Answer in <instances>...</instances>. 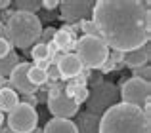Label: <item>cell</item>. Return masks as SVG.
Masks as SVG:
<instances>
[{
	"label": "cell",
	"instance_id": "1",
	"mask_svg": "<svg viewBox=\"0 0 151 133\" xmlns=\"http://www.w3.org/2000/svg\"><path fill=\"white\" fill-rule=\"evenodd\" d=\"M92 21L113 52L126 53L149 42L151 17L138 0H98L92 8Z\"/></svg>",
	"mask_w": 151,
	"mask_h": 133
},
{
	"label": "cell",
	"instance_id": "2",
	"mask_svg": "<svg viewBox=\"0 0 151 133\" xmlns=\"http://www.w3.org/2000/svg\"><path fill=\"white\" fill-rule=\"evenodd\" d=\"M98 133H151V126L142 108L117 103L101 114Z\"/></svg>",
	"mask_w": 151,
	"mask_h": 133
},
{
	"label": "cell",
	"instance_id": "3",
	"mask_svg": "<svg viewBox=\"0 0 151 133\" xmlns=\"http://www.w3.org/2000/svg\"><path fill=\"white\" fill-rule=\"evenodd\" d=\"M42 33V21L33 13H23V11H14L10 13L4 27V38L12 46L19 50H29L35 46L40 38Z\"/></svg>",
	"mask_w": 151,
	"mask_h": 133
},
{
	"label": "cell",
	"instance_id": "4",
	"mask_svg": "<svg viewBox=\"0 0 151 133\" xmlns=\"http://www.w3.org/2000/svg\"><path fill=\"white\" fill-rule=\"evenodd\" d=\"M75 55L78 57L81 65L84 69H101L103 63L109 59V48L101 38L96 36H82L81 40L75 42Z\"/></svg>",
	"mask_w": 151,
	"mask_h": 133
},
{
	"label": "cell",
	"instance_id": "5",
	"mask_svg": "<svg viewBox=\"0 0 151 133\" xmlns=\"http://www.w3.org/2000/svg\"><path fill=\"white\" fill-rule=\"evenodd\" d=\"M117 99H119V89L113 84L101 82L100 86H94V89L88 93V99H86L88 114H92V116L103 114L107 108L117 105Z\"/></svg>",
	"mask_w": 151,
	"mask_h": 133
},
{
	"label": "cell",
	"instance_id": "6",
	"mask_svg": "<svg viewBox=\"0 0 151 133\" xmlns=\"http://www.w3.org/2000/svg\"><path fill=\"white\" fill-rule=\"evenodd\" d=\"M119 97L122 99V103L142 108L144 105L149 103L151 86H149V82L142 80V78H134L132 76V78H128V80H122L121 82Z\"/></svg>",
	"mask_w": 151,
	"mask_h": 133
},
{
	"label": "cell",
	"instance_id": "7",
	"mask_svg": "<svg viewBox=\"0 0 151 133\" xmlns=\"http://www.w3.org/2000/svg\"><path fill=\"white\" fill-rule=\"evenodd\" d=\"M8 127L14 133H31L38 127V112L25 103H17L8 112Z\"/></svg>",
	"mask_w": 151,
	"mask_h": 133
},
{
	"label": "cell",
	"instance_id": "8",
	"mask_svg": "<svg viewBox=\"0 0 151 133\" xmlns=\"http://www.w3.org/2000/svg\"><path fill=\"white\" fill-rule=\"evenodd\" d=\"M48 108L54 114V118H63V120H71L73 116L78 114V105L73 101V97H67L63 93V89L54 88L48 95Z\"/></svg>",
	"mask_w": 151,
	"mask_h": 133
},
{
	"label": "cell",
	"instance_id": "9",
	"mask_svg": "<svg viewBox=\"0 0 151 133\" xmlns=\"http://www.w3.org/2000/svg\"><path fill=\"white\" fill-rule=\"evenodd\" d=\"M92 8H94L92 0H63V2H59L61 17L69 23L86 21L92 15Z\"/></svg>",
	"mask_w": 151,
	"mask_h": 133
},
{
	"label": "cell",
	"instance_id": "10",
	"mask_svg": "<svg viewBox=\"0 0 151 133\" xmlns=\"http://www.w3.org/2000/svg\"><path fill=\"white\" fill-rule=\"evenodd\" d=\"M29 69L31 63L27 61H19L17 65L14 66V70L10 72L8 80H10V88L14 89L15 93H21V95H33L38 88H35L29 82Z\"/></svg>",
	"mask_w": 151,
	"mask_h": 133
},
{
	"label": "cell",
	"instance_id": "11",
	"mask_svg": "<svg viewBox=\"0 0 151 133\" xmlns=\"http://www.w3.org/2000/svg\"><path fill=\"white\" fill-rule=\"evenodd\" d=\"M55 66H58L59 76H61L63 80H73V78H77L78 74L84 70V66L81 65V61H78V57L75 55V53H63L59 63Z\"/></svg>",
	"mask_w": 151,
	"mask_h": 133
},
{
	"label": "cell",
	"instance_id": "12",
	"mask_svg": "<svg viewBox=\"0 0 151 133\" xmlns=\"http://www.w3.org/2000/svg\"><path fill=\"white\" fill-rule=\"evenodd\" d=\"M149 55H151V48H149V42H147V44H144L138 50L122 53V63H124L126 66H130V69H138V66L147 65Z\"/></svg>",
	"mask_w": 151,
	"mask_h": 133
},
{
	"label": "cell",
	"instance_id": "13",
	"mask_svg": "<svg viewBox=\"0 0 151 133\" xmlns=\"http://www.w3.org/2000/svg\"><path fill=\"white\" fill-rule=\"evenodd\" d=\"M42 133H78V127H77V124L71 122V120L52 118V120H48V124L42 127Z\"/></svg>",
	"mask_w": 151,
	"mask_h": 133
},
{
	"label": "cell",
	"instance_id": "14",
	"mask_svg": "<svg viewBox=\"0 0 151 133\" xmlns=\"http://www.w3.org/2000/svg\"><path fill=\"white\" fill-rule=\"evenodd\" d=\"M17 103H19V95L12 88L0 89V112H10Z\"/></svg>",
	"mask_w": 151,
	"mask_h": 133
},
{
	"label": "cell",
	"instance_id": "15",
	"mask_svg": "<svg viewBox=\"0 0 151 133\" xmlns=\"http://www.w3.org/2000/svg\"><path fill=\"white\" fill-rule=\"evenodd\" d=\"M54 44L58 46L59 52H67L71 46H75V40H73V34H71L69 29H59L55 30V36H54Z\"/></svg>",
	"mask_w": 151,
	"mask_h": 133
},
{
	"label": "cell",
	"instance_id": "16",
	"mask_svg": "<svg viewBox=\"0 0 151 133\" xmlns=\"http://www.w3.org/2000/svg\"><path fill=\"white\" fill-rule=\"evenodd\" d=\"M19 63V55L17 53H8L6 57H0V78H8L10 72L14 70V66Z\"/></svg>",
	"mask_w": 151,
	"mask_h": 133
},
{
	"label": "cell",
	"instance_id": "17",
	"mask_svg": "<svg viewBox=\"0 0 151 133\" xmlns=\"http://www.w3.org/2000/svg\"><path fill=\"white\" fill-rule=\"evenodd\" d=\"M14 6H15V11L37 15V11L42 8V4L38 2V0H17V2H14Z\"/></svg>",
	"mask_w": 151,
	"mask_h": 133
},
{
	"label": "cell",
	"instance_id": "18",
	"mask_svg": "<svg viewBox=\"0 0 151 133\" xmlns=\"http://www.w3.org/2000/svg\"><path fill=\"white\" fill-rule=\"evenodd\" d=\"M29 82L35 86V88H40V86H44L46 82H48V74H46V70L35 69V66L31 65V69H29Z\"/></svg>",
	"mask_w": 151,
	"mask_h": 133
},
{
	"label": "cell",
	"instance_id": "19",
	"mask_svg": "<svg viewBox=\"0 0 151 133\" xmlns=\"http://www.w3.org/2000/svg\"><path fill=\"white\" fill-rule=\"evenodd\" d=\"M29 55L33 57L35 61H42V59H50V55H48V50H46V44H35L33 46V50L29 52Z\"/></svg>",
	"mask_w": 151,
	"mask_h": 133
},
{
	"label": "cell",
	"instance_id": "20",
	"mask_svg": "<svg viewBox=\"0 0 151 133\" xmlns=\"http://www.w3.org/2000/svg\"><path fill=\"white\" fill-rule=\"evenodd\" d=\"M81 29H82V34H84V36H96V38H100V30H98L96 23H94L92 19L82 21L81 23Z\"/></svg>",
	"mask_w": 151,
	"mask_h": 133
},
{
	"label": "cell",
	"instance_id": "21",
	"mask_svg": "<svg viewBox=\"0 0 151 133\" xmlns=\"http://www.w3.org/2000/svg\"><path fill=\"white\" fill-rule=\"evenodd\" d=\"M88 93L90 89L88 88H75V93H73V101L81 107V103H84L86 99H88Z\"/></svg>",
	"mask_w": 151,
	"mask_h": 133
},
{
	"label": "cell",
	"instance_id": "22",
	"mask_svg": "<svg viewBox=\"0 0 151 133\" xmlns=\"http://www.w3.org/2000/svg\"><path fill=\"white\" fill-rule=\"evenodd\" d=\"M132 70H134V78H142V80L149 82V76H151V69H149V65L138 66V69H132Z\"/></svg>",
	"mask_w": 151,
	"mask_h": 133
},
{
	"label": "cell",
	"instance_id": "23",
	"mask_svg": "<svg viewBox=\"0 0 151 133\" xmlns=\"http://www.w3.org/2000/svg\"><path fill=\"white\" fill-rule=\"evenodd\" d=\"M54 36H55V29H54V27H48V29H42V33H40V38H38V42H40V44H46V42L54 40ZM38 42H37V44H38Z\"/></svg>",
	"mask_w": 151,
	"mask_h": 133
},
{
	"label": "cell",
	"instance_id": "24",
	"mask_svg": "<svg viewBox=\"0 0 151 133\" xmlns=\"http://www.w3.org/2000/svg\"><path fill=\"white\" fill-rule=\"evenodd\" d=\"M8 53H12V44L4 36H0V57H6Z\"/></svg>",
	"mask_w": 151,
	"mask_h": 133
},
{
	"label": "cell",
	"instance_id": "25",
	"mask_svg": "<svg viewBox=\"0 0 151 133\" xmlns=\"http://www.w3.org/2000/svg\"><path fill=\"white\" fill-rule=\"evenodd\" d=\"M46 74H48V78H50V80H54V82L61 80V76H59V70H58V66H55V65H50L48 69H46Z\"/></svg>",
	"mask_w": 151,
	"mask_h": 133
},
{
	"label": "cell",
	"instance_id": "26",
	"mask_svg": "<svg viewBox=\"0 0 151 133\" xmlns=\"http://www.w3.org/2000/svg\"><path fill=\"white\" fill-rule=\"evenodd\" d=\"M19 103H25V105H29V107L35 108V107L38 105V97L35 95V93H33V95H23V99L19 101Z\"/></svg>",
	"mask_w": 151,
	"mask_h": 133
},
{
	"label": "cell",
	"instance_id": "27",
	"mask_svg": "<svg viewBox=\"0 0 151 133\" xmlns=\"http://www.w3.org/2000/svg\"><path fill=\"white\" fill-rule=\"evenodd\" d=\"M40 4H42V8H44V10H48V11H52L54 8L59 6L58 0H44V2H40Z\"/></svg>",
	"mask_w": 151,
	"mask_h": 133
},
{
	"label": "cell",
	"instance_id": "28",
	"mask_svg": "<svg viewBox=\"0 0 151 133\" xmlns=\"http://www.w3.org/2000/svg\"><path fill=\"white\" fill-rule=\"evenodd\" d=\"M35 69H40V70H46L50 66V59H42V61H35Z\"/></svg>",
	"mask_w": 151,
	"mask_h": 133
},
{
	"label": "cell",
	"instance_id": "29",
	"mask_svg": "<svg viewBox=\"0 0 151 133\" xmlns=\"http://www.w3.org/2000/svg\"><path fill=\"white\" fill-rule=\"evenodd\" d=\"M111 61H113V63H115V61H122V53L113 52V53H111Z\"/></svg>",
	"mask_w": 151,
	"mask_h": 133
},
{
	"label": "cell",
	"instance_id": "30",
	"mask_svg": "<svg viewBox=\"0 0 151 133\" xmlns=\"http://www.w3.org/2000/svg\"><path fill=\"white\" fill-rule=\"evenodd\" d=\"M2 88H10V80L8 78H0V89Z\"/></svg>",
	"mask_w": 151,
	"mask_h": 133
},
{
	"label": "cell",
	"instance_id": "31",
	"mask_svg": "<svg viewBox=\"0 0 151 133\" xmlns=\"http://www.w3.org/2000/svg\"><path fill=\"white\" fill-rule=\"evenodd\" d=\"M8 6H12V2H10V0H0V10H6Z\"/></svg>",
	"mask_w": 151,
	"mask_h": 133
},
{
	"label": "cell",
	"instance_id": "32",
	"mask_svg": "<svg viewBox=\"0 0 151 133\" xmlns=\"http://www.w3.org/2000/svg\"><path fill=\"white\" fill-rule=\"evenodd\" d=\"M0 133H14L8 126H0Z\"/></svg>",
	"mask_w": 151,
	"mask_h": 133
},
{
	"label": "cell",
	"instance_id": "33",
	"mask_svg": "<svg viewBox=\"0 0 151 133\" xmlns=\"http://www.w3.org/2000/svg\"><path fill=\"white\" fill-rule=\"evenodd\" d=\"M0 36H4V25L0 23Z\"/></svg>",
	"mask_w": 151,
	"mask_h": 133
},
{
	"label": "cell",
	"instance_id": "34",
	"mask_svg": "<svg viewBox=\"0 0 151 133\" xmlns=\"http://www.w3.org/2000/svg\"><path fill=\"white\" fill-rule=\"evenodd\" d=\"M0 126H4V114L0 112Z\"/></svg>",
	"mask_w": 151,
	"mask_h": 133
},
{
	"label": "cell",
	"instance_id": "35",
	"mask_svg": "<svg viewBox=\"0 0 151 133\" xmlns=\"http://www.w3.org/2000/svg\"><path fill=\"white\" fill-rule=\"evenodd\" d=\"M31 133H42V129H40V127H37V129H35V131H31Z\"/></svg>",
	"mask_w": 151,
	"mask_h": 133
}]
</instances>
